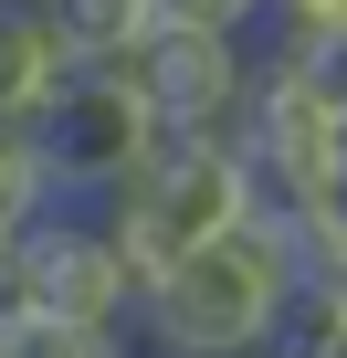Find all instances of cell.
<instances>
[{
  "label": "cell",
  "mask_w": 347,
  "mask_h": 358,
  "mask_svg": "<svg viewBox=\"0 0 347 358\" xmlns=\"http://www.w3.org/2000/svg\"><path fill=\"white\" fill-rule=\"evenodd\" d=\"M305 295H316V306H326V316H337V327H347V243H337V253H316V264H305Z\"/></svg>",
  "instance_id": "13"
},
{
  "label": "cell",
  "mask_w": 347,
  "mask_h": 358,
  "mask_svg": "<svg viewBox=\"0 0 347 358\" xmlns=\"http://www.w3.org/2000/svg\"><path fill=\"white\" fill-rule=\"evenodd\" d=\"M11 243H22V232H11V222H0V264H11Z\"/></svg>",
  "instance_id": "15"
},
{
  "label": "cell",
  "mask_w": 347,
  "mask_h": 358,
  "mask_svg": "<svg viewBox=\"0 0 347 358\" xmlns=\"http://www.w3.org/2000/svg\"><path fill=\"white\" fill-rule=\"evenodd\" d=\"M253 43H232V32H147L137 53H116V64H95V74H116L137 106H147V137L158 148H232L242 158V106H253Z\"/></svg>",
  "instance_id": "3"
},
{
  "label": "cell",
  "mask_w": 347,
  "mask_h": 358,
  "mask_svg": "<svg viewBox=\"0 0 347 358\" xmlns=\"http://www.w3.org/2000/svg\"><path fill=\"white\" fill-rule=\"evenodd\" d=\"M337 158H347V127L305 95V74H295L284 53H263V64H253V106H242V179H253V201L295 222V211L326 190Z\"/></svg>",
  "instance_id": "4"
},
{
  "label": "cell",
  "mask_w": 347,
  "mask_h": 358,
  "mask_svg": "<svg viewBox=\"0 0 347 358\" xmlns=\"http://www.w3.org/2000/svg\"><path fill=\"white\" fill-rule=\"evenodd\" d=\"M43 22L74 43V64H116L158 32V0H43Z\"/></svg>",
  "instance_id": "8"
},
{
  "label": "cell",
  "mask_w": 347,
  "mask_h": 358,
  "mask_svg": "<svg viewBox=\"0 0 347 358\" xmlns=\"http://www.w3.org/2000/svg\"><path fill=\"white\" fill-rule=\"evenodd\" d=\"M43 169H53V190H64V211H95L105 190H116V179L126 169H147L158 158V137H147V106L116 85V74H74L53 106H43Z\"/></svg>",
  "instance_id": "5"
},
{
  "label": "cell",
  "mask_w": 347,
  "mask_h": 358,
  "mask_svg": "<svg viewBox=\"0 0 347 358\" xmlns=\"http://www.w3.org/2000/svg\"><path fill=\"white\" fill-rule=\"evenodd\" d=\"M253 22H274V0H158V32H232V43H253Z\"/></svg>",
  "instance_id": "12"
},
{
  "label": "cell",
  "mask_w": 347,
  "mask_h": 358,
  "mask_svg": "<svg viewBox=\"0 0 347 358\" xmlns=\"http://www.w3.org/2000/svg\"><path fill=\"white\" fill-rule=\"evenodd\" d=\"M326 22H347V0H274V43H295V32H326Z\"/></svg>",
  "instance_id": "14"
},
{
  "label": "cell",
  "mask_w": 347,
  "mask_h": 358,
  "mask_svg": "<svg viewBox=\"0 0 347 358\" xmlns=\"http://www.w3.org/2000/svg\"><path fill=\"white\" fill-rule=\"evenodd\" d=\"M295 74H305V95L347 127V22H326V32H295V43H274Z\"/></svg>",
  "instance_id": "10"
},
{
  "label": "cell",
  "mask_w": 347,
  "mask_h": 358,
  "mask_svg": "<svg viewBox=\"0 0 347 358\" xmlns=\"http://www.w3.org/2000/svg\"><path fill=\"white\" fill-rule=\"evenodd\" d=\"M74 43L43 22V0H0V127H43V106L74 85Z\"/></svg>",
  "instance_id": "7"
},
{
  "label": "cell",
  "mask_w": 347,
  "mask_h": 358,
  "mask_svg": "<svg viewBox=\"0 0 347 358\" xmlns=\"http://www.w3.org/2000/svg\"><path fill=\"white\" fill-rule=\"evenodd\" d=\"M95 211H105V232H116L126 274H137V285H158L179 253H200L211 232H232V222H242V211H263V201H253V179H242V158H232V148H158L147 169H126V179H116Z\"/></svg>",
  "instance_id": "2"
},
{
  "label": "cell",
  "mask_w": 347,
  "mask_h": 358,
  "mask_svg": "<svg viewBox=\"0 0 347 358\" xmlns=\"http://www.w3.org/2000/svg\"><path fill=\"white\" fill-rule=\"evenodd\" d=\"M305 295V243L284 211H242L200 253H179L158 285H137V348L147 358H263Z\"/></svg>",
  "instance_id": "1"
},
{
  "label": "cell",
  "mask_w": 347,
  "mask_h": 358,
  "mask_svg": "<svg viewBox=\"0 0 347 358\" xmlns=\"http://www.w3.org/2000/svg\"><path fill=\"white\" fill-rule=\"evenodd\" d=\"M43 211H64L53 169H43V137H32V127H0V222H11V232H32Z\"/></svg>",
  "instance_id": "9"
},
{
  "label": "cell",
  "mask_w": 347,
  "mask_h": 358,
  "mask_svg": "<svg viewBox=\"0 0 347 358\" xmlns=\"http://www.w3.org/2000/svg\"><path fill=\"white\" fill-rule=\"evenodd\" d=\"M11 358H147V348H137V327H43L32 316L11 337Z\"/></svg>",
  "instance_id": "11"
},
{
  "label": "cell",
  "mask_w": 347,
  "mask_h": 358,
  "mask_svg": "<svg viewBox=\"0 0 347 358\" xmlns=\"http://www.w3.org/2000/svg\"><path fill=\"white\" fill-rule=\"evenodd\" d=\"M22 285L43 327H137V274L105 232V211H43L22 232Z\"/></svg>",
  "instance_id": "6"
},
{
  "label": "cell",
  "mask_w": 347,
  "mask_h": 358,
  "mask_svg": "<svg viewBox=\"0 0 347 358\" xmlns=\"http://www.w3.org/2000/svg\"><path fill=\"white\" fill-rule=\"evenodd\" d=\"M0 358H11V337H0Z\"/></svg>",
  "instance_id": "16"
}]
</instances>
